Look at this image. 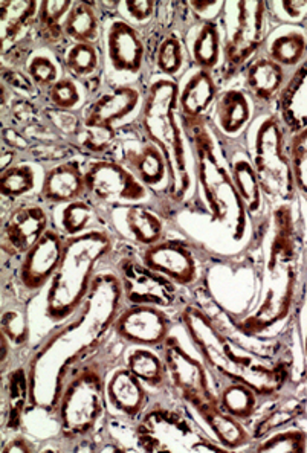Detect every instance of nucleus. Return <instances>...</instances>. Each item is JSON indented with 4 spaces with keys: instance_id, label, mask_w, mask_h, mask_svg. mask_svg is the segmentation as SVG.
<instances>
[{
    "instance_id": "nucleus-1",
    "label": "nucleus",
    "mask_w": 307,
    "mask_h": 453,
    "mask_svg": "<svg viewBox=\"0 0 307 453\" xmlns=\"http://www.w3.org/2000/svg\"><path fill=\"white\" fill-rule=\"evenodd\" d=\"M123 284L104 267L92 282L83 305L67 321L52 326L27 356L31 410L52 415L73 366L98 353L113 336V324L124 309Z\"/></svg>"
},
{
    "instance_id": "nucleus-2",
    "label": "nucleus",
    "mask_w": 307,
    "mask_h": 453,
    "mask_svg": "<svg viewBox=\"0 0 307 453\" xmlns=\"http://www.w3.org/2000/svg\"><path fill=\"white\" fill-rule=\"evenodd\" d=\"M179 326L201 356L214 380L237 381L252 388L262 400L275 398L291 379L285 359H277L265 351H256L242 342L233 322L225 311V319L212 315L197 299L187 298L178 310Z\"/></svg>"
},
{
    "instance_id": "nucleus-3",
    "label": "nucleus",
    "mask_w": 307,
    "mask_h": 453,
    "mask_svg": "<svg viewBox=\"0 0 307 453\" xmlns=\"http://www.w3.org/2000/svg\"><path fill=\"white\" fill-rule=\"evenodd\" d=\"M263 265L257 301L239 316L226 313L237 332L252 339H266L269 332L289 321L296 307L303 254L294 203H279L263 223Z\"/></svg>"
},
{
    "instance_id": "nucleus-4",
    "label": "nucleus",
    "mask_w": 307,
    "mask_h": 453,
    "mask_svg": "<svg viewBox=\"0 0 307 453\" xmlns=\"http://www.w3.org/2000/svg\"><path fill=\"white\" fill-rule=\"evenodd\" d=\"M115 334L112 339L89 359L80 362L67 374L62 395L58 398L52 418L58 426V448H96V442L106 431L109 420L106 380L109 371L123 362L127 345ZM96 452V449H92Z\"/></svg>"
},
{
    "instance_id": "nucleus-5",
    "label": "nucleus",
    "mask_w": 307,
    "mask_h": 453,
    "mask_svg": "<svg viewBox=\"0 0 307 453\" xmlns=\"http://www.w3.org/2000/svg\"><path fill=\"white\" fill-rule=\"evenodd\" d=\"M180 121L195 161L197 197H201L210 223L220 227L231 243L248 248L246 243L257 227L235 188L222 134L214 127L210 117L180 118Z\"/></svg>"
},
{
    "instance_id": "nucleus-6",
    "label": "nucleus",
    "mask_w": 307,
    "mask_h": 453,
    "mask_svg": "<svg viewBox=\"0 0 307 453\" xmlns=\"http://www.w3.org/2000/svg\"><path fill=\"white\" fill-rule=\"evenodd\" d=\"M138 124L147 138L159 147L168 166L164 212L168 220L188 210L197 197L195 161L178 109V80L147 78L144 103Z\"/></svg>"
},
{
    "instance_id": "nucleus-7",
    "label": "nucleus",
    "mask_w": 307,
    "mask_h": 453,
    "mask_svg": "<svg viewBox=\"0 0 307 453\" xmlns=\"http://www.w3.org/2000/svg\"><path fill=\"white\" fill-rule=\"evenodd\" d=\"M117 235L109 226L96 227L77 237L66 238L62 263L50 280L43 301V316L52 326L67 321L92 288V282L117 252Z\"/></svg>"
},
{
    "instance_id": "nucleus-8",
    "label": "nucleus",
    "mask_w": 307,
    "mask_h": 453,
    "mask_svg": "<svg viewBox=\"0 0 307 453\" xmlns=\"http://www.w3.org/2000/svg\"><path fill=\"white\" fill-rule=\"evenodd\" d=\"M243 138L269 203H294L296 188L289 156V133L274 105L257 107Z\"/></svg>"
},
{
    "instance_id": "nucleus-9",
    "label": "nucleus",
    "mask_w": 307,
    "mask_h": 453,
    "mask_svg": "<svg viewBox=\"0 0 307 453\" xmlns=\"http://www.w3.org/2000/svg\"><path fill=\"white\" fill-rule=\"evenodd\" d=\"M146 81L107 84L81 111L83 130L77 149L84 157L106 156L112 149L118 128L136 121L144 103Z\"/></svg>"
},
{
    "instance_id": "nucleus-10",
    "label": "nucleus",
    "mask_w": 307,
    "mask_h": 453,
    "mask_svg": "<svg viewBox=\"0 0 307 453\" xmlns=\"http://www.w3.org/2000/svg\"><path fill=\"white\" fill-rule=\"evenodd\" d=\"M150 404L134 425V442L142 452L229 453L191 418L190 411Z\"/></svg>"
},
{
    "instance_id": "nucleus-11",
    "label": "nucleus",
    "mask_w": 307,
    "mask_h": 453,
    "mask_svg": "<svg viewBox=\"0 0 307 453\" xmlns=\"http://www.w3.org/2000/svg\"><path fill=\"white\" fill-rule=\"evenodd\" d=\"M220 28L224 34L222 78L229 81L241 75L248 63L262 52L271 33L268 2L241 0L225 2Z\"/></svg>"
},
{
    "instance_id": "nucleus-12",
    "label": "nucleus",
    "mask_w": 307,
    "mask_h": 453,
    "mask_svg": "<svg viewBox=\"0 0 307 453\" xmlns=\"http://www.w3.org/2000/svg\"><path fill=\"white\" fill-rule=\"evenodd\" d=\"M84 182L86 199H89L100 210H111L118 206L153 205L164 212V199L161 196L147 188L134 173L112 157H84Z\"/></svg>"
},
{
    "instance_id": "nucleus-13",
    "label": "nucleus",
    "mask_w": 307,
    "mask_h": 453,
    "mask_svg": "<svg viewBox=\"0 0 307 453\" xmlns=\"http://www.w3.org/2000/svg\"><path fill=\"white\" fill-rule=\"evenodd\" d=\"M123 284L126 305H151L157 309L174 310L184 304V288L170 281L157 272L151 271L141 260L140 250L130 244H118L117 252L109 263Z\"/></svg>"
},
{
    "instance_id": "nucleus-14",
    "label": "nucleus",
    "mask_w": 307,
    "mask_h": 453,
    "mask_svg": "<svg viewBox=\"0 0 307 453\" xmlns=\"http://www.w3.org/2000/svg\"><path fill=\"white\" fill-rule=\"evenodd\" d=\"M162 359L167 370V391L187 410L203 404L219 403L218 381L201 359L185 349L178 336L168 337L162 345Z\"/></svg>"
},
{
    "instance_id": "nucleus-15",
    "label": "nucleus",
    "mask_w": 307,
    "mask_h": 453,
    "mask_svg": "<svg viewBox=\"0 0 307 453\" xmlns=\"http://www.w3.org/2000/svg\"><path fill=\"white\" fill-rule=\"evenodd\" d=\"M101 43L107 84L142 83L134 80L144 73L150 60V48L140 29L118 14L104 17Z\"/></svg>"
},
{
    "instance_id": "nucleus-16",
    "label": "nucleus",
    "mask_w": 307,
    "mask_h": 453,
    "mask_svg": "<svg viewBox=\"0 0 307 453\" xmlns=\"http://www.w3.org/2000/svg\"><path fill=\"white\" fill-rule=\"evenodd\" d=\"M106 156L123 164L147 188L164 199L168 187L167 162L159 147L147 138L138 121L118 128L115 142Z\"/></svg>"
},
{
    "instance_id": "nucleus-17",
    "label": "nucleus",
    "mask_w": 307,
    "mask_h": 453,
    "mask_svg": "<svg viewBox=\"0 0 307 453\" xmlns=\"http://www.w3.org/2000/svg\"><path fill=\"white\" fill-rule=\"evenodd\" d=\"M52 225V210L39 199L23 200L10 208L2 223L4 263L14 261L17 265Z\"/></svg>"
},
{
    "instance_id": "nucleus-18",
    "label": "nucleus",
    "mask_w": 307,
    "mask_h": 453,
    "mask_svg": "<svg viewBox=\"0 0 307 453\" xmlns=\"http://www.w3.org/2000/svg\"><path fill=\"white\" fill-rule=\"evenodd\" d=\"M179 324L178 315L151 305H124L113 334L127 347L161 349Z\"/></svg>"
},
{
    "instance_id": "nucleus-19",
    "label": "nucleus",
    "mask_w": 307,
    "mask_h": 453,
    "mask_svg": "<svg viewBox=\"0 0 307 453\" xmlns=\"http://www.w3.org/2000/svg\"><path fill=\"white\" fill-rule=\"evenodd\" d=\"M103 214L106 217L107 226L112 229L118 240L138 250L167 238L170 220L157 206H118L103 211Z\"/></svg>"
},
{
    "instance_id": "nucleus-20",
    "label": "nucleus",
    "mask_w": 307,
    "mask_h": 453,
    "mask_svg": "<svg viewBox=\"0 0 307 453\" xmlns=\"http://www.w3.org/2000/svg\"><path fill=\"white\" fill-rule=\"evenodd\" d=\"M66 237L56 226L40 238L17 263L14 278L20 292L33 299L48 288L62 263Z\"/></svg>"
},
{
    "instance_id": "nucleus-21",
    "label": "nucleus",
    "mask_w": 307,
    "mask_h": 453,
    "mask_svg": "<svg viewBox=\"0 0 307 453\" xmlns=\"http://www.w3.org/2000/svg\"><path fill=\"white\" fill-rule=\"evenodd\" d=\"M195 244L179 238H164L140 250L141 260L180 288H195L202 278L201 257Z\"/></svg>"
},
{
    "instance_id": "nucleus-22",
    "label": "nucleus",
    "mask_w": 307,
    "mask_h": 453,
    "mask_svg": "<svg viewBox=\"0 0 307 453\" xmlns=\"http://www.w3.org/2000/svg\"><path fill=\"white\" fill-rule=\"evenodd\" d=\"M109 414L119 420L136 423L151 404V391L124 365V362L109 371L106 380Z\"/></svg>"
},
{
    "instance_id": "nucleus-23",
    "label": "nucleus",
    "mask_w": 307,
    "mask_h": 453,
    "mask_svg": "<svg viewBox=\"0 0 307 453\" xmlns=\"http://www.w3.org/2000/svg\"><path fill=\"white\" fill-rule=\"evenodd\" d=\"M224 147L228 157L229 170L234 179L235 188L241 194L254 225L260 229L268 217L266 214L268 200L263 194L257 172L252 165L245 138L233 139V141L224 138Z\"/></svg>"
},
{
    "instance_id": "nucleus-24",
    "label": "nucleus",
    "mask_w": 307,
    "mask_h": 453,
    "mask_svg": "<svg viewBox=\"0 0 307 453\" xmlns=\"http://www.w3.org/2000/svg\"><path fill=\"white\" fill-rule=\"evenodd\" d=\"M86 197L84 156L46 166L37 199L50 210Z\"/></svg>"
},
{
    "instance_id": "nucleus-25",
    "label": "nucleus",
    "mask_w": 307,
    "mask_h": 453,
    "mask_svg": "<svg viewBox=\"0 0 307 453\" xmlns=\"http://www.w3.org/2000/svg\"><path fill=\"white\" fill-rule=\"evenodd\" d=\"M257 113L254 103L243 86H229L220 90L216 104L212 107L211 118L214 127L225 139H241L251 126Z\"/></svg>"
},
{
    "instance_id": "nucleus-26",
    "label": "nucleus",
    "mask_w": 307,
    "mask_h": 453,
    "mask_svg": "<svg viewBox=\"0 0 307 453\" xmlns=\"http://www.w3.org/2000/svg\"><path fill=\"white\" fill-rule=\"evenodd\" d=\"M220 90L214 73L199 67H188L178 80L179 115L187 119L210 117Z\"/></svg>"
},
{
    "instance_id": "nucleus-27",
    "label": "nucleus",
    "mask_w": 307,
    "mask_h": 453,
    "mask_svg": "<svg viewBox=\"0 0 307 453\" xmlns=\"http://www.w3.org/2000/svg\"><path fill=\"white\" fill-rule=\"evenodd\" d=\"M58 57L65 73L83 86L88 100H92L106 88V81H103L107 78L104 54L98 44L69 43Z\"/></svg>"
},
{
    "instance_id": "nucleus-28",
    "label": "nucleus",
    "mask_w": 307,
    "mask_h": 453,
    "mask_svg": "<svg viewBox=\"0 0 307 453\" xmlns=\"http://www.w3.org/2000/svg\"><path fill=\"white\" fill-rule=\"evenodd\" d=\"M182 35L191 66L216 75L224 63V34L219 20H196L193 17Z\"/></svg>"
},
{
    "instance_id": "nucleus-29",
    "label": "nucleus",
    "mask_w": 307,
    "mask_h": 453,
    "mask_svg": "<svg viewBox=\"0 0 307 453\" xmlns=\"http://www.w3.org/2000/svg\"><path fill=\"white\" fill-rule=\"evenodd\" d=\"M242 75L243 88L257 107H271L279 100L289 73L260 52L248 63Z\"/></svg>"
},
{
    "instance_id": "nucleus-30",
    "label": "nucleus",
    "mask_w": 307,
    "mask_h": 453,
    "mask_svg": "<svg viewBox=\"0 0 307 453\" xmlns=\"http://www.w3.org/2000/svg\"><path fill=\"white\" fill-rule=\"evenodd\" d=\"M190 412L207 427L210 435L229 453L252 448L254 437L251 429H248L245 423L222 410L220 404H203L191 410Z\"/></svg>"
},
{
    "instance_id": "nucleus-31",
    "label": "nucleus",
    "mask_w": 307,
    "mask_h": 453,
    "mask_svg": "<svg viewBox=\"0 0 307 453\" xmlns=\"http://www.w3.org/2000/svg\"><path fill=\"white\" fill-rule=\"evenodd\" d=\"M2 408H4V417H2L4 432L12 435L20 432L25 414L31 410L28 368L25 359L4 374Z\"/></svg>"
},
{
    "instance_id": "nucleus-32",
    "label": "nucleus",
    "mask_w": 307,
    "mask_h": 453,
    "mask_svg": "<svg viewBox=\"0 0 307 453\" xmlns=\"http://www.w3.org/2000/svg\"><path fill=\"white\" fill-rule=\"evenodd\" d=\"M274 109L289 136L307 127V57L288 75Z\"/></svg>"
},
{
    "instance_id": "nucleus-33",
    "label": "nucleus",
    "mask_w": 307,
    "mask_h": 453,
    "mask_svg": "<svg viewBox=\"0 0 307 453\" xmlns=\"http://www.w3.org/2000/svg\"><path fill=\"white\" fill-rule=\"evenodd\" d=\"M262 54L288 73L300 66L307 57V29L302 25H279L271 29Z\"/></svg>"
},
{
    "instance_id": "nucleus-34",
    "label": "nucleus",
    "mask_w": 307,
    "mask_h": 453,
    "mask_svg": "<svg viewBox=\"0 0 307 453\" xmlns=\"http://www.w3.org/2000/svg\"><path fill=\"white\" fill-rule=\"evenodd\" d=\"M28 296H25L17 286L14 278V290L4 282V309H2V334L10 341L16 353L28 349L31 341L29 326Z\"/></svg>"
},
{
    "instance_id": "nucleus-35",
    "label": "nucleus",
    "mask_w": 307,
    "mask_h": 453,
    "mask_svg": "<svg viewBox=\"0 0 307 453\" xmlns=\"http://www.w3.org/2000/svg\"><path fill=\"white\" fill-rule=\"evenodd\" d=\"M31 161H19L6 168L0 176V193L4 206L17 205L23 200L37 199L45 168Z\"/></svg>"
},
{
    "instance_id": "nucleus-36",
    "label": "nucleus",
    "mask_w": 307,
    "mask_h": 453,
    "mask_svg": "<svg viewBox=\"0 0 307 453\" xmlns=\"http://www.w3.org/2000/svg\"><path fill=\"white\" fill-rule=\"evenodd\" d=\"M52 226H56L66 238L107 226L103 211L86 197L52 210Z\"/></svg>"
},
{
    "instance_id": "nucleus-37",
    "label": "nucleus",
    "mask_w": 307,
    "mask_h": 453,
    "mask_svg": "<svg viewBox=\"0 0 307 453\" xmlns=\"http://www.w3.org/2000/svg\"><path fill=\"white\" fill-rule=\"evenodd\" d=\"M73 0H45L40 2L39 12L35 19V33L40 46H45L62 54L69 42L65 35V20L73 10Z\"/></svg>"
},
{
    "instance_id": "nucleus-38",
    "label": "nucleus",
    "mask_w": 307,
    "mask_h": 453,
    "mask_svg": "<svg viewBox=\"0 0 307 453\" xmlns=\"http://www.w3.org/2000/svg\"><path fill=\"white\" fill-rule=\"evenodd\" d=\"M100 2H73L63 29L69 43L100 44L104 33V14Z\"/></svg>"
},
{
    "instance_id": "nucleus-39",
    "label": "nucleus",
    "mask_w": 307,
    "mask_h": 453,
    "mask_svg": "<svg viewBox=\"0 0 307 453\" xmlns=\"http://www.w3.org/2000/svg\"><path fill=\"white\" fill-rule=\"evenodd\" d=\"M123 362L151 393L167 391V370L159 349L127 347Z\"/></svg>"
},
{
    "instance_id": "nucleus-40",
    "label": "nucleus",
    "mask_w": 307,
    "mask_h": 453,
    "mask_svg": "<svg viewBox=\"0 0 307 453\" xmlns=\"http://www.w3.org/2000/svg\"><path fill=\"white\" fill-rule=\"evenodd\" d=\"M151 58L157 73L173 80H179L191 66L184 35L179 33V29H164L161 39L155 44V56Z\"/></svg>"
},
{
    "instance_id": "nucleus-41",
    "label": "nucleus",
    "mask_w": 307,
    "mask_h": 453,
    "mask_svg": "<svg viewBox=\"0 0 307 453\" xmlns=\"http://www.w3.org/2000/svg\"><path fill=\"white\" fill-rule=\"evenodd\" d=\"M219 404L222 410L235 417L242 423H251L257 417L262 397L252 388L243 383L228 381L218 387Z\"/></svg>"
},
{
    "instance_id": "nucleus-42",
    "label": "nucleus",
    "mask_w": 307,
    "mask_h": 453,
    "mask_svg": "<svg viewBox=\"0 0 307 453\" xmlns=\"http://www.w3.org/2000/svg\"><path fill=\"white\" fill-rule=\"evenodd\" d=\"M23 71L43 95L66 75L58 54L45 46H39L34 50Z\"/></svg>"
},
{
    "instance_id": "nucleus-43",
    "label": "nucleus",
    "mask_w": 307,
    "mask_h": 453,
    "mask_svg": "<svg viewBox=\"0 0 307 453\" xmlns=\"http://www.w3.org/2000/svg\"><path fill=\"white\" fill-rule=\"evenodd\" d=\"M252 452H307V432L296 426H285L252 444Z\"/></svg>"
},
{
    "instance_id": "nucleus-44",
    "label": "nucleus",
    "mask_w": 307,
    "mask_h": 453,
    "mask_svg": "<svg viewBox=\"0 0 307 453\" xmlns=\"http://www.w3.org/2000/svg\"><path fill=\"white\" fill-rule=\"evenodd\" d=\"M88 101L89 100L83 86L77 80L67 75L58 80L43 95V105L57 111H81L84 105L88 104Z\"/></svg>"
},
{
    "instance_id": "nucleus-45",
    "label": "nucleus",
    "mask_w": 307,
    "mask_h": 453,
    "mask_svg": "<svg viewBox=\"0 0 307 453\" xmlns=\"http://www.w3.org/2000/svg\"><path fill=\"white\" fill-rule=\"evenodd\" d=\"M304 410L306 408L303 406L298 398L289 397L286 400L281 398L279 403L274 404L256 425H252L251 432L254 442L260 440V438L266 437L271 432L277 431L280 427L291 425V421L296 420L298 415L306 412Z\"/></svg>"
},
{
    "instance_id": "nucleus-46",
    "label": "nucleus",
    "mask_w": 307,
    "mask_h": 453,
    "mask_svg": "<svg viewBox=\"0 0 307 453\" xmlns=\"http://www.w3.org/2000/svg\"><path fill=\"white\" fill-rule=\"evenodd\" d=\"M289 156L296 194H300L307 203V127L289 136Z\"/></svg>"
},
{
    "instance_id": "nucleus-47",
    "label": "nucleus",
    "mask_w": 307,
    "mask_h": 453,
    "mask_svg": "<svg viewBox=\"0 0 307 453\" xmlns=\"http://www.w3.org/2000/svg\"><path fill=\"white\" fill-rule=\"evenodd\" d=\"M117 14L144 33L157 19V2L153 0H121L118 2Z\"/></svg>"
},
{
    "instance_id": "nucleus-48",
    "label": "nucleus",
    "mask_w": 307,
    "mask_h": 453,
    "mask_svg": "<svg viewBox=\"0 0 307 453\" xmlns=\"http://www.w3.org/2000/svg\"><path fill=\"white\" fill-rule=\"evenodd\" d=\"M43 109V115L50 122V126L54 127L62 138L69 141L71 144L77 147V141H79L81 130H83V119H81V111H57L48 105H42Z\"/></svg>"
},
{
    "instance_id": "nucleus-49",
    "label": "nucleus",
    "mask_w": 307,
    "mask_h": 453,
    "mask_svg": "<svg viewBox=\"0 0 307 453\" xmlns=\"http://www.w3.org/2000/svg\"><path fill=\"white\" fill-rule=\"evenodd\" d=\"M275 5L268 4L269 12L272 20H280L281 25H300L307 16V2H274Z\"/></svg>"
},
{
    "instance_id": "nucleus-50",
    "label": "nucleus",
    "mask_w": 307,
    "mask_h": 453,
    "mask_svg": "<svg viewBox=\"0 0 307 453\" xmlns=\"http://www.w3.org/2000/svg\"><path fill=\"white\" fill-rule=\"evenodd\" d=\"M298 330L302 341L303 354L307 366V250L304 257V280H303L302 293H300V304H298Z\"/></svg>"
},
{
    "instance_id": "nucleus-51",
    "label": "nucleus",
    "mask_w": 307,
    "mask_h": 453,
    "mask_svg": "<svg viewBox=\"0 0 307 453\" xmlns=\"http://www.w3.org/2000/svg\"><path fill=\"white\" fill-rule=\"evenodd\" d=\"M8 437L10 438L6 440L4 448H2V452L4 453H34L40 450L37 448V444L31 441V438L28 435H25V434L17 432V434H12V435H8Z\"/></svg>"
},
{
    "instance_id": "nucleus-52",
    "label": "nucleus",
    "mask_w": 307,
    "mask_h": 453,
    "mask_svg": "<svg viewBox=\"0 0 307 453\" xmlns=\"http://www.w3.org/2000/svg\"><path fill=\"white\" fill-rule=\"evenodd\" d=\"M306 412H307V406H306Z\"/></svg>"
}]
</instances>
